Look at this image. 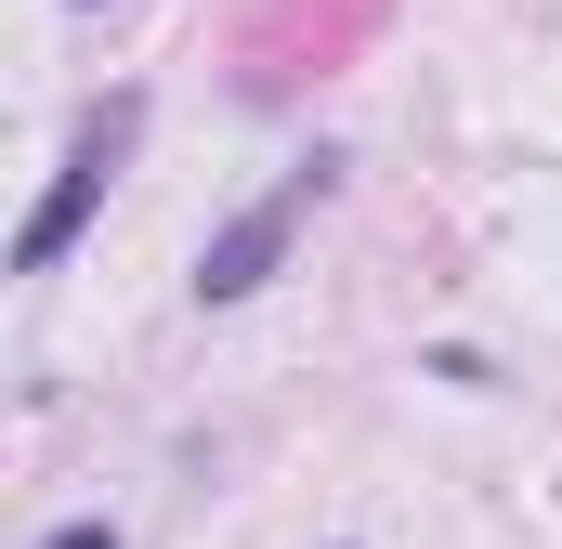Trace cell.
I'll return each mask as SVG.
<instances>
[{"label": "cell", "mask_w": 562, "mask_h": 549, "mask_svg": "<svg viewBox=\"0 0 562 549\" xmlns=\"http://www.w3.org/2000/svg\"><path fill=\"white\" fill-rule=\"evenodd\" d=\"M132 144H144V92H105V105L66 132V157H53V197L26 210V236H13V274H53L79 236H92V210H105V183L132 170Z\"/></svg>", "instance_id": "1"}, {"label": "cell", "mask_w": 562, "mask_h": 549, "mask_svg": "<svg viewBox=\"0 0 562 549\" xmlns=\"http://www.w3.org/2000/svg\"><path fill=\"white\" fill-rule=\"evenodd\" d=\"M327 170H340V157H301L276 197H249V210H236V223H223V236L196 249V301H210V314H223V301H249V288L288 262V236H301V210L327 197Z\"/></svg>", "instance_id": "2"}, {"label": "cell", "mask_w": 562, "mask_h": 549, "mask_svg": "<svg viewBox=\"0 0 562 549\" xmlns=\"http://www.w3.org/2000/svg\"><path fill=\"white\" fill-rule=\"evenodd\" d=\"M40 549H119V524H66V537H40Z\"/></svg>", "instance_id": "3"}]
</instances>
